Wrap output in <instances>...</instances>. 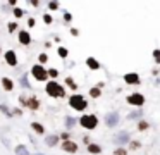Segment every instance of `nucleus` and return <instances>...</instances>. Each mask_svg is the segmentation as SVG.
I'll list each match as a JSON object with an SVG mask.
<instances>
[{
  "instance_id": "nucleus-11",
  "label": "nucleus",
  "mask_w": 160,
  "mask_h": 155,
  "mask_svg": "<svg viewBox=\"0 0 160 155\" xmlns=\"http://www.w3.org/2000/svg\"><path fill=\"white\" fill-rule=\"evenodd\" d=\"M26 107H28V109H33V110H36V109L40 107V102H38V98H36V97H31L29 100H26Z\"/></svg>"
},
{
  "instance_id": "nucleus-31",
  "label": "nucleus",
  "mask_w": 160,
  "mask_h": 155,
  "mask_svg": "<svg viewBox=\"0 0 160 155\" xmlns=\"http://www.w3.org/2000/svg\"><path fill=\"white\" fill-rule=\"evenodd\" d=\"M48 7H50V9H59V3H57V2H50V3H48Z\"/></svg>"
},
{
  "instance_id": "nucleus-12",
  "label": "nucleus",
  "mask_w": 160,
  "mask_h": 155,
  "mask_svg": "<svg viewBox=\"0 0 160 155\" xmlns=\"http://www.w3.org/2000/svg\"><path fill=\"white\" fill-rule=\"evenodd\" d=\"M114 141H115V143H127V141H129V135L122 131V133L117 135V138H114Z\"/></svg>"
},
{
  "instance_id": "nucleus-36",
  "label": "nucleus",
  "mask_w": 160,
  "mask_h": 155,
  "mask_svg": "<svg viewBox=\"0 0 160 155\" xmlns=\"http://www.w3.org/2000/svg\"><path fill=\"white\" fill-rule=\"evenodd\" d=\"M64 19H66V21H71L72 16H71V14H64Z\"/></svg>"
},
{
  "instance_id": "nucleus-34",
  "label": "nucleus",
  "mask_w": 160,
  "mask_h": 155,
  "mask_svg": "<svg viewBox=\"0 0 160 155\" xmlns=\"http://www.w3.org/2000/svg\"><path fill=\"white\" fill-rule=\"evenodd\" d=\"M26 81H28V78L24 76L22 79H21V84H22V86H28V83H26Z\"/></svg>"
},
{
  "instance_id": "nucleus-7",
  "label": "nucleus",
  "mask_w": 160,
  "mask_h": 155,
  "mask_svg": "<svg viewBox=\"0 0 160 155\" xmlns=\"http://www.w3.org/2000/svg\"><path fill=\"white\" fill-rule=\"evenodd\" d=\"M62 150L67 152V154H76V152H78V145H76L74 141H71V140H67V141H64Z\"/></svg>"
},
{
  "instance_id": "nucleus-32",
  "label": "nucleus",
  "mask_w": 160,
  "mask_h": 155,
  "mask_svg": "<svg viewBox=\"0 0 160 155\" xmlns=\"http://www.w3.org/2000/svg\"><path fill=\"white\" fill-rule=\"evenodd\" d=\"M14 16H16V17H21V16H22V10H21V9H14Z\"/></svg>"
},
{
  "instance_id": "nucleus-20",
  "label": "nucleus",
  "mask_w": 160,
  "mask_h": 155,
  "mask_svg": "<svg viewBox=\"0 0 160 155\" xmlns=\"http://www.w3.org/2000/svg\"><path fill=\"white\" fill-rule=\"evenodd\" d=\"M74 122H76V121H74V117H67V119H66V126H67V128H72V126H74Z\"/></svg>"
},
{
  "instance_id": "nucleus-17",
  "label": "nucleus",
  "mask_w": 160,
  "mask_h": 155,
  "mask_svg": "<svg viewBox=\"0 0 160 155\" xmlns=\"http://www.w3.org/2000/svg\"><path fill=\"white\" fill-rule=\"evenodd\" d=\"M31 128L35 129L38 135H43V133H45V128H43L41 124H38V122H33V124H31Z\"/></svg>"
},
{
  "instance_id": "nucleus-29",
  "label": "nucleus",
  "mask_w": 160,
  "mask_h": 155,
  "mask_svg": "<svg viewBox=\"0 0 160 155\" xmlns=\"http://www.w3.org/2000/svg\"><path fill=\"white\" fill-rule=\"evenodd\" d=\"M141 116V110H138V112H133V114H129V119H136V117Z\"/></svg>"
},
{
  "instance_id": "nucleus-4",
  "label": "nucleus",
  "mask_w": 160,
  "mask_h": 155,
  "mask_svg": "<svg viewBox=\"0 0 160 155\" xmlns=\"http://www.w3.org/2000/svg\"><path fill=\"white\" fill-rule=\"evenodd\" d=\"M31 73H33V76H35L38 81H47V78H48L47 71H45V67H41L40 64H38V66H33Z\"/></svg>"
},
{
  "instance_id": "nucleus-2",
  "label": "nucleus",
  "mask_w": 160,
  "mask_h": 155,
  "mask_svg": "<svg viewBox=\"0 0 160 155\" xmlns=\"http://www.w3.org/2000/svg\"><path fill=\"white\" fill-rule=\"evenodd\" d=\"M69 105H71L74 110H85L86 107H88V103H86V100L83 98V95H72L69 98Z\"/></svg>"
},
{
  "instance_id": "nucleus-10",
  "label": "nucleus",
  "mask_w": 160,
  "mask_h": 155,
  "mask_svg": "<svg viewBox=\"0 0 160 155\" xmlns=\"http://www.w3.org/2000/svg\"><path fill=\"white\" fill-rule=\"evenodd\" d=\"M19 41H21L22 45H29V43H31L29 33H28V31H21V33H19Z\"/></svg>"
},
{
  "instance_id": "nucleus-27",
  "label": "nucleus",
  "mask_w": 160,
  "mask_h": 155,
  "mask_svg": "<svg viewBox=\"0 0 160 155\" xmlns=\"http://www.w3.org/2000/svg\"><path fill=\"white\" fill-rule=\"evenodd\" d=\"M47 74H48V76H52V78H57V76H59V71H57V69H50Z\"/></svg>"
},
{
  "instance_id": "nucleus-19",
  "label": "nucleus",
  "mask_w": 160,
  "mask_h": 155,
  "mask_svg": "<svg viewBox=\"0 0 160 155\" xmlns=\"http://www.w3.org/2000/svg\"><path fill=\"white\" fill-rule=\"evenodd\" d=\"M89 95L93 98H98L100 97V90H98V88H91V90H89Z\"/></svg>"
},
{
  "instance_id": "nucleus-21",
  "label": "nucleus",
  "mask_w": 160,
  "mask_h": 155,
  "mask_svg": "<svg viewBox=\"0 0 160 155\" xmlns=\"http://www.w3.org/2000/svg\"><path fill=\"white\" fill-rule=\"evenodd\" d=\"M59 55H60L62 59H66L67 57V50H66L64 47H60V48H59Z\"/></svg>"
},
{
  "instance_id": "nucleus-24",
  "label": "nucleus",
  "mask_w": 160,
  "mask_h": 155,
  "mask_svg": "<svg viewBox=\"0 0 160 155\" xmlns=\"http://www.w3.org/2000/svg\"><path fill=\"white\" fill-rule=\"evenodd\" d=\"M146 128H148V122H145V121H141V122L138 124V129H140V131H145Z\"/></svg>"
},
{
  "instance_id": "nucleus-28",
  "label": "nucleus",
  "mask_w": 160,
  "mask_h": 155,
  "mask_svg": "<svg viewBox=\"0 0 160 155\" xmlns=\"http://www.w3.org/2000/svg\"><path fill=\"white\" fill-rule=\"evenodd\" d=\"M38 60H40V64H45V62H47V60H48V57H47V55H45V54H41V55H40V57H38Z\"/></svg>"
},
{
  "instance_id": "nucleus-25",
  "label": "nucleus",
  "mask_w": 160,
  "mask_h": 155,
  "mask_svg": "<svg viewBox=\"0 0 160 155\" xmlns=\"http://www.w3.org/2000/svg\"><path fill=\"white\" fill-rule=\"evenodd\" d=\"M66 83H67V84H69V86H71L72 90H76V83H74V81H72L71 78H66Z\"/></svg>"
},
{
  "instance_id": "nucleus-18",
  "label": "nucleus",
  "mask_w": 160,
  "mask_h": 155,
  "mask_svg": "<svg viewBox=\"0 0 160 155\" xmlns=\"http://www.w3.org/2000/svg\"><path fill=\"white\" fill-rule=\"evenodd\" d=\"M88 152L89 154H100L102 148H100V145H88Z\"/></svg>"
},
{
  "instance_id": "nucleus-35",
  "label": "nucleus",
  "mask_w": 160,
  "mask_h": 155,
  "mask_svg": "<svg viewBox=\"0 0 160 155\" xmlns=\"http://www.w3.org/2000/svg\"><path fill=\"white\" fill-rule=\"evenodd\" d=\"M60 138H62L64 141H67V140H69V135H67V133H64V135H60Z\"/></svg>"
},
{
  "instance_id": "nucleus-23",
  "label": "nucleus",
  "mask_w": 160,
  "mask_h": 155,
  "mask_svg": "<svg viewBox=\"0 0 160 155\" xmlns=\"http://www.w3.org/2000/svg\"><path fill=\"white\" fill-rule=\"evenodd\" d=\"M153 59L157 64H160V50H153Z\"/></svg>"
},
{
  "instance_id": "nucleus-8",
  "label": "nucleus",
  "mask_w": 160,
  "mask_h": 155,
  "mask_svg": "<svg viewBox=\"0 0 160 155\" xmlns=\"http://www.w3.org/2000/svg\"><path fill=\"white\" fill-rule=\"evenodd\" d=\"M124 81L127 84H140V76L136 73H129V74L124 76Z\"/></svg>"
},
{
  "instance_id": "nucleus-15",
  "label": "nucleus",
  "mask_w": 160,
  "mask_h": 155,
  "mask_svg": "<svg viewBox=\"0 0 160 155\" xmlns=\"http://www.w3.org/2000/svg\"><path fill=\"white\" fill-rule=\"evenodd\" d=\"M57 141H59V138H57L55 135L47 136V138H45V143H47L48 147H55V145H57Z\"/></svg>"
},
{
  "instance_id": "nucleus-22",
  "label": "nucleus",
  "mask_w": 160,
  "mask_h": 155,
  "mask_svg": "<svg viewBox=\"0 0 160 155\" xmlns=\"http://www.w3.org/2000/svg\"><path fill=\"white\" fill-rule=\"evenodd\" d=\"M114 155H127V150H124V148H117V150H114Z\"/></svg>"
},
{
  "instance_id": "nucleus-13",
  "label": "nucleus",
  "mask_w": 160,
  "mask_h": 155,
  "mask_svg": "<svg viewBox=\"0 0 160 155\" xmlns=\"http://www.w3.org/2000/svg\"><path fill=\"white\" fill-rule=\"evenodd\" d=\"M2 86H3V90L10 91V90L14 88V83H12V79H9V78H3V79H2Z\"/></svg>"
},
{
  "instance_id": "nucleus-5",
  "label": "nucleus",
  "mask_w": 160,
  "mask_h": 155,
  "mask_svg": "<svg viewBox=\"0 0 160 155\" xmlns=\"http://www.w3.org/2000/svg\"><path fill=\"white\" fill-rule=\"evenodd\" d=\"M127 103H129V105L141 107L143 103H145V97H143L141 93H133V95H129V97H127Z\"/></svg>"
},
{
  "instance_id": "nucleus-26",
  "label": "nucleus",
  "mask_w": 160,
  "mask_h": 155,
  "mask_svg": "<svg viewBox=\"0 0 160 155\" xmlns=\"http://www.w3.org/2000/svg\"><path fill=\"white\" fill-rule=\"evenodd\" d=\"M129 148H131V150H136V148H140V141H131Z\"/></svg>"
},
{
  "instance_id": "nucleus-16",
  "label": "nucleus",
  "mask_w": 160,
  "mask_h": 155,
  "mask_svg": "<svg viewBox=\"0 0 160 155\" xmlns=\"http://www.w3.org/2000/svg\"><path fill=\"white\" fill-rule=\"evenodd\" d=\"M16 155H29V152L24 145H17L16 147Z\"/></svg>"
},
{
  "instance_id": "nucleus-3",
  "label": "nucleus",
  "mask_w": 160,
  "mask_h": 155,
  "mask_svg": "<svg viewBox=\"0 0 160 155\" xmlns=\"http://www.w3.org/2000/svg\"><path fill=\"white\" fill-rule=\"evenodd\" d=\"M79 124H81L83 128H86V129H95L96 124H98V119H96V116H93V114L83 116L81 119H79Z\"/></svg>"
},
{
  "instance_id": "nucleus-9",
  "label": "nucleus",
  "mask_w": 160,
  "mask_h": 155,
  "mask_svg": "<svg viewBox=\"0 0 160 155\" xmlns=\"http://www.w3.org/2000/svg\"><path fill=\"white\" fill-rule=\"evenodd\" d=\"M5 60H7V64H9V66H16V64H17L16 52H14V50H9V52H5Z\"/></svg>"
},
{
  "instance_id": "nucleus-6",
  "label": "nucleus",
  "mask_w": 160,
  "mask_h": 155,
  "mask_svg": "<svg viewBox=\"0 0 160 155\" xmlns=\"http://www.w3.org/2000/svg\"><path fill=\"white\" fill-rule=\"evenodd\" d=\"M105 122H107V126L114 128V126L119 122V114H117V112H110V114H107L105 116Z\"/></svg>"
},
{
  "instance_id": "nucleus-14",
  "label": "nucleus",
  "mask_w": 160,
  "mask_h": 155,
  "mask_svg": "<svg viewBox=\"0 0 160 155\" xmlns=\"http://www.w3.org/2000/svg\"><path fill=\"white\" fill-rule=\"evenodd\" d=\"M86 66H88L89 69H93V71H96V69H100V64H98V60H95L93 57H89L86 60Z\"/></svg>"
},
{
  "instance_id": "nucleus-33",
  "label": "nucleus",
  "mask_w": 160,
  "mask_h": 155,
  "mask_svg": "<svg viewBox=\"0 0 160 155\" xmlns=\"http://www.w3.org/2000/svg\"><path fill=\"white\" fill-rule=\"evenodd\" d=\"M16 28H17V24H16V22H10V24H9V31H10V33H12Z\"/></svg>"
},
{
  "instance_id": "nucleus-30",
  "label": "nucleus",
  "mask_w": 160,
  "mask_h": 155,
  "mask_svg": "<svg viewBox=\"0 0 160 155\" xmlns=\"http://www.w3.org/2000/svg\"><path fill=\"white\" fill-rule=\"evenodd\" d=\"M43 21H45L47 24H50V22H52V16H48V14H45V16H43Z\"/></svg>"
},
{
  "instance_id": "nucleus-1",
  "label": "nucleus",
  "mask_w": 160,
  "mask_h": 155,
  "mask_svg": "<svg viewBox=\"0 0 160 155\" xmlns=\"http://www.w3.org/2000/svg\"><path fill=\"white\" fill-rule=\"evenodd\" d=\"M47 93H48L50 97H57V98H62L66 95L64 88H62L59 83H55V81H48V83H47Z\"/></svg>"
}]
</instances>
